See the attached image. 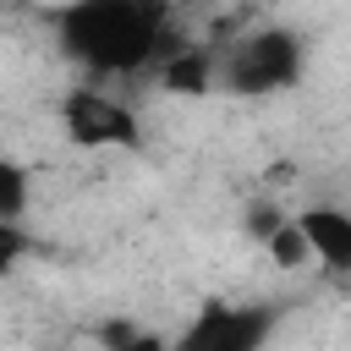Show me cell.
<instances>
[{
    "label": "cell",
    "mask_w": 351,
    "mask_h": 351,
    "mask_svg": "<svg viewBox=\"0 0 351 351\" xmlns=\"http://www.w3.org/2000/svg\"><path fill=\"white\" fill-rule=\"evenodd\" d=\"M296 225H302L313 258H318L329 274H346V269H351V214H346V208L318 203V208H302Z\"/></svg>",
    "instance_id": "obj_5"
},
{
    "label": "cell",
    "mask_w": 351,
    "mask_h": 351,
    "mask_svg": "<svg viewBox=\"0 0 351 351\" xmlns=\"http://www.w3.org/2000/svg\"><path fill=\"white\" fill-rule=\"evenodd\" d=\"M263 252H269V263H274V269H285V274H296V269H307V263H313V247H307V236H302V225H296V219H280V225L263 236Z\"/></svg>",
    "instance_id": "obj_7"
},
{
    "label": "cell",
    "mask_w": 351,
    "mask_h": 351,
    "mask_svg": "<svg viewBox=\"0 0 351 351\" xmlns=\"http://www.w3.org/2000/svg\"><path fill=\"white\" fill-rule=\"evenodd\" d=\"M22 252H27V236H22V225L0 219V269H11V263H16Z\"/></svg>",
    "instance_id": "obj_9"
},
{
    "label": "cell",
    "mask_w": 351,
    "mask_h": 351,
    "mask_svg": "<svg viewBox=\"0 0 351 351\" xmlns=\"http://www.w3.org/2000/svg\"><path fill=\"white\" fill-rule=\"evenodd\" d=\"M159 82H165V93H181V99L208 93L214 88V44H181L176 55H165Z\"/></svg>",
    "instance_id": "obj_6"
},
{
    "label": "cell",
    "mask_w": 351,
    "mask_h": 351,
    "mask_svg": "<svg viewBox=\"0 0 351 351\" xmlns=\"http://www.w3.org/2000/svg\"><path fill=\"white\" fill-rule=\"evenodd\" d=\"M55 27L60 49L104 77L159 66L165 55L192 44L176 27V0H66L55 11Z\"/></svg>",
    "instance_id": "obj_1"
},
{
    "label": "cell",
    "mask_w": 351,
    "mask_h": 351,
    "mask_svg": "<svg viewBox=\"0 0 351 351\" xmlns=\"http://www.w3.org/2000/svg\"><path fill=\"white\" fill-rule=\"evenodd\" d=\"M214 66H219V77H225L236 93H269V88L296 82V71H302V44H296L291 33H280V27H263V33L236 38V44L225 49V60L214 55Z\"/></svg>",
    "instance_id": "obj_2"
},
{
    "label": "cell",
    "mask_w": 351,
    "mask_h": 351,
    "mask_svg": "<svg viewBox=\"0 0 351 351\" xmlns=\"http://www.w3.org/2000/svg\"><path fill=\"white\" fill-rule=\"evenodd\" d=\"M115 351H170L165 340H154V335H137V329H121V340H115Z\"/></svg>",
    "instance_id": "obj_10"
},
{
    "label": "cell",
    "mask_w": 351,
    "mask_h": 351,
    "mask_svg": "<svg viewBox=\"0 0 351 351\" xmlns=\"http://www.w3.org/2000/svg\"><path fill=\"white\" fill-rule=\"evenodd\" d=\"M263 340V313L241 307H203L192 329L176 340V351H258Z\"/></svg>",
    "instance_id": "obj_4"
},
{
    "label": "cell",
    "mask_w": 351,
    "mask_h": 351,
    "mask_svg": "<svg viewBox=\"0 0 351 351\" xmlns=\"http://www.w3.org/2000/svg\"><path fill=\"white\" fill-rule=\"evenodd\" d=\"M27 203H33V192H27V170H22L16 159H5V154H0V219L22 225Z\"/></svg>",
    "instance_id": "obj_8"
},
{
    "label": "cell",
    "mask_w": 351,
    "mask_h": 351,
    "mask_svg": "<svg viewBox=\"0 0 351 351\" xmlns=\"http://www.w3.org/2000/svg\"><path fill=\"white\" fill-rule=\"evenodd\" d=\"M60 126L82 148H137V137H143L137 115L99 88H71L60 99Z\"/></svg>",
    "instance_id": "obj_3"
}]
</instances>
